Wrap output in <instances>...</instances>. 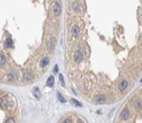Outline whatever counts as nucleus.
<instances>
[{
  "label": "nucleus",
  "instance_id": "nucleus-15",
  "mask_svg": "<svg viewBox=\"0 0 142 123\" xmlns=\"http://www.w3.org/2000/svg\"><path fill=\"white\" fill-rule=\"evenodd\" d=\"M6 63V60H5V57L3 55V53H0V66H4Z\"/></svg>",
  "mask_w": 142,
  "mask_h": 123
},
{
  "label": "nucleus",
  "instance_id": "nucleus-23",
  "mask_svg": "<svg viewBox=\"0 0 142 123\" xmlns=\"http://www.w3.org/2000/svg\"><path fill=\"white\" fill-rule=\"evenodd\" d=\"M62 122H65V123H67V122H72V120H71V119H65V120H63Z\"/></svg>",
  "mask_w": 142,
  "mask_h": 123
},
{
  "label": "nucleus",
  "instance_id": "nucleus-7",
  "mask_svg": "<svg viewBox=\"0 0 142 123\" xmlns=\"http://www.w3.org/2000/svg\"><path fill=\"white\" fill-rule=\"evenodd\" d=\"M71 33H72V36L74 38H77L78 35H79V27L77 25H73L72 26V30H71Z\"/></svg>",
  "mask_w": 142,
  "mask_h": 123
},
{
  "label": "nucleus",
  "instance_id": "nucleus-17",
  "mask_svg": "<svg viewBox=\"0 0 142 123\" xmlns=\"http://www.w3.org/2000/svg\"><path fill=\"white\" fill-rule=\"evenodd\" d=\"M71 102H72L73 104H74V105H76V106H79V107H81V106H82V104H81L80 102H79V101L76 100V99H72V100H71Z\"/></svg>",
  "mask_w": 142,
  "mask_h": 123
},
{
  "label": "nucleus",
  "instance_id": "nucleus-16",
  "mask_svg": "<svg viewBox=\"0 0 142 123\" xmlns=\"http://www.w3.org/2000/svg\"><path fill=\"white\" fill-rule=\"evenodd\" d=\"M33 93H34V95H35V97H36V98H37V99H40L41 95H40L39 88H38V87H35V88H34V90H33Z\"/></svg>",
  "mask_w": 142,
  "mask_h": 123
},
{
  "label": "nucleus",
  "instance_id": "nucleus-10",
  "mask_svg": "<svg viewBox=\"0 0 142 123\" xmlns=\"http://www.w3.org/2000/svg\"><path fill=\"white\" fill-rule=\"evenodd\" d=\"M126 87H127V81H126L125 79H123V80L119 83V88H120V90H124Z\"/></svg>",
  "mask_w": 142,
  "mask_h": 123
},
{
  "label": "nucleus",
  "instance_id": "nucleus-6",
  "mask_svg": "<svg viewBox=\"0 0 142 123\" xmlns=\"http://www.w3.org/2000/svg\"><path fill=\"white\" fill-rule=\"evenodd\" d=\"M82 58H83V56H82V52L81 50H78V52H76L75 56H74V60L76 63H79L82 60Z\"/></svg>",
  "mask_w": 142,
  "mask_h": 123
},
{
  "label": "nucleus",
  "instance_id": "nucleus-11",
  "mask_svg": "<svg viewBox=\"0 0 142 123\" xmlns=\"http://www.w3.org/2000/svg\"><path fill=\"white\" fill-rule=\"evenodd\" d=\"M23 79L25 81H31L33 79V75H32L31 72H25L24 75H23Z\"/></svg>",
  "mask_w": 142,
  "mask_h": 123
},
{
  "label": "nucleus",
  "instance_id": "nucleus-2",
  "mask_svg": "<svg viewBox=\"0 0 142 123\" xmlns=\"http://www.w3.org/2000/svg\"><path fill=\"white\" fill-rule=\"evenodd\" d=\"M55 46H56V40H55V38H53V37H50L49 41H47V49H49L50 50H53L54 49H55Z\"/></svg>",
  "mask_w": 142,
  "mask_h": 123
},
{
  "label": "nucleus",
  "instance_id": "nucleus-19",
  "mask_svg": "<svg viewBox=\"0 0 142 123\" xmlns=\"http://www.w3.org/2000/svg\"><path fill=\"white\" fill-rule=\"evenodd\" d=\"M73 9H74V11H76V12L79 11V4H78L77 2H74V3H73Z\"/></svg>",
  "mask_w": 142,
  "mask_h": 123
},
{
  "label": "nucleus",
  "instance_id": "nucleus-3",
  "mask_svg": "<svg viewBox=\"0 0 142 123\" xmlns=\"http://www.w3.org/2000/svg\"><path fill=\"white\" fill-rule=\"evenodd\" d=\"M134 108L136 109V110H140L141 108H142V100L141 99H139V98H137V99H135L134 100Z\"/></svg>",
  "mask_w": 142,
  "mask_h": 123
},
{
  "label": "nucleus",
  "instance_id": "nucleus-12",
  "mask_svg": "<svg viewBox=\"0 0 142 123\" xmlns=\"http://www.w3.org/2000/svg\"><path fill=\"white\" fill-rule=\"evenodd\" d=\"M95 100H96L97 103H101V102H104V101H105V97H104L103 95H97V96L95 97Z\"/></svg>",
  "mask_w": 142,
  "mask_h": 123
},
{
  "label": "nucleus",
  "instance_id": "nucleus-5",
  "mask_svg": "<svg viewBox=\"0 0 142 123\" xmlns=\"http://www.w3.org/2000/svg\"><path fill=\"white\" fill-rule=\"evenodd\" d=\"M120 118H121V120H127L129 118V110L127 108H123L121 114H120Z\"/></svg>",
  "mask_w": 142,
  "mask_h": 123
},
{
  "label": "nucleus",
  "instance_id": "nucleus-22",
  "mask_svg": "<svg viewBox=\"0 0 142 123\" xmlns=\"http://www.w3.org/2000/svg\"><path fill=\"white\" fill-rule=\"evenodd\" d=\"M58 73V65H55L54 66V74H57Z\"/></svg>",
  "mask_w": 142,
  "mask_h": 123
},
{
  "label": "nucleus",
  "instance_id": "nucleus-13",
  "mask_svg": "<svg viewBox=\"0 0 142 123\" xmlns=\"http://www.w3.org/2000/svg\"><path fill=\"white\" fill-rule=\"evenodd\" d=\"M4 45H5V47H13V40H12V38H9V37H8L5 39V42H4Z\"/></svg>",
  "mask_w": 142,
  "mask_h": 123
},
{
  "label": "nucleus",
  "instance_id": "nucleus-21",
  "mask_svg": "<svg viewBox=\"0 0 142 123\" xmlns=\"http://www.w3.org/2000/svg\"><path fill=\"white\" fill-rule=\"evenodd\" d=\"M6 122H8H8H9V123H14V122H15V119H14V118H8V120H6Z\"/></svg>",
  "mask_w": 142,
  "mask_h": 123
},
{
  "label": "nucleus",
  "instance_id": "nucleus-9",
  "mask_svg": "<svg viewBox=\"0 0 142 123\" xmlns=\"http://www.w3.org/2000/svg\"><path fill=\"white\" fill-rule=\"evenodd\" d=\"M49 63H50L49 57H43V58L41 59V61H40V66H41V67H45Z\"/></svg>",
  "mask_w": 142,
  "mask_h": 123
},
{
  "label": "nucleus",
  "instance_id": "nucleus-18",
  "mask_svg": "<svg viewBox=\"0 0 142 123\" xmlns=\"http://www.w3.org/2000/svg\"><path fill=\"white\" fill-rule=\"evenodd\" d=\"M57 97H58V99H59L60 102H62V103H65V102H66V100L62 97V95H61V94H59V93H58V94H57Z\"/></svg>",
  "mask_w": 142,
  "mask_h": 123
},
{
  "label": "nucleus",
  "instance_id": "nucleus-14",
  "mask_svg": "<svg viewBox=\"0 0 142 123\" xmlns=\"http://www.w3.org/2000/svg\"><path fill=\"white\" fill-rule=\"evenodd\" d=\"M54 81H55V80H54V76H50V77L47 78L46 85H47V86H50V87H52L53 85H54Z\"/></svg>",
  "mask_w": 142,
  "mask_h": 123
},
{
  "label": "nucleus",
  "instance_id": "nucleus-8",
  "mask_svg": "<svg viewBox=\"0 0 142 123\" xmlns=\"http://www.w3.org/2000/svg\"><path fill=\"white\" fill-rule=\"evenodd\" d=\"M16 77H17V72L16 71H11V72H8V79L9 81H13V80H15Z\"/></svg>",
  "mask_w": 142,
  "mask_h": 123
},
{
  "label": "nucleus",
  "instance_id": "nucleus-4",
  "mask_svg": "<svg viewBox=\"0 0 142 123\" xmlns=\"http://www.w3.org/2000/svg\"><path fill=\"white\" fill-rule=\"evenodd\" d=\"M0 104H1V106L3 107V108H8L9 106V102H8V98L4 96L1 98V100H0Z\"/></svg>",
  "mask_w": 142,
  "mask_h": 123
},
{
  "label": "nucleus",
  "instance_id": "nucleus-1",
  "mask_svg": "<svg viewBox=\"0 0 142 123\" xmlns=\"http://www.w3.org/2000/svg\"><path fill=\"white\" fill-rule=\"evenodd\" d=\"M53 12H54V15L55 16H59L60 14H61V5H60V3H58V2L54 3Z\"/></svg>",
  "mask_w": 142,
  "mask_h": 123
},
{
  "label": "nucleus",
  "instance_id": "nucleus-20",
  "mask_svg": "<svg viewBox=\"0 0 142 123\" xmlns=\"http://www.w3.org/2000/svg\"><path fill=\"white\" fill-rule=\"evenodd\" d=\"M59 79H60V82H61V84L64 86L65 85V82H64V78H63V75L62 74H59Z\"/></svg>",
  "mask_w": 142,
  "mask_h": 123
}]
</instances>
